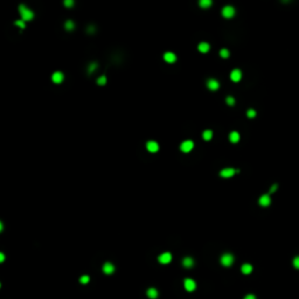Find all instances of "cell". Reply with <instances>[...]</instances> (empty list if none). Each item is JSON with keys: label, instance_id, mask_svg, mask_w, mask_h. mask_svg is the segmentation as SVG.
<instances>
[{"label": "cell", "instance_id": "6da1fadb", "mask_svg": "<svg viewBox=\"0 0 299 299\" xmlns=\"http://www.w3.org/2000/svg\"><path fill=\"white\" fill-rule=\"evenodd\" d=\"M19 12H20L21 19H22L23 21H30V20L34 18V13H33L28 7H26L25 5H20V6H19Z\"/></svg>", "mask_w": 299, "mask_h": 299}, {"label": "cell", "instance_id": "7a4b0ae2", "mask_svg": "<svg viewBox=\"0 0 299 299\" xmlns=\"http://www.w3.org/2000/svg\"><path fill=\"white\" fill-rule=\"evenodd\" d=\"M234 263V256L231 254H224L221 257V264L224 266H230Z\"/></svg>", "mask_w": 299, "mask_h": 299}, {"label": "cell", "instance_id": "3957f363", "mask_svg": "<svg viewBox=\"0 0 299 299\" xmlns=\"http://www.w3.org/2000/svg\"><path fill=\"white\" fill-rule=\"evenodd\" d=\"M193 147H194V143H193L192 140H185V141H182L181 145H180V150H181L182 152H185V153L191 152V151L193 150Z\"/></svg>", "mask_w": 299, "mask_h": 299}, {"label": "cell", "instance_id": "277c9868", "mask_svg": "<svg viewBox=\"0 0 299 299\" xmlns=\"http://www.w3.org/2000/svg\"><path fill=\"white\" fill-rule=\"evenodd\" d=\"M240 171L238 170H234L231 167H228V168H223L221 172H220V175L222 178H231L235 173H238Z\"/></svg>", "mask_w": 299, "mask_h": 299}, {"label": "cell", "instance_id": "5b68a950", "mask_svg": "<svg viewBox=\"0 0 299 299\" xmlns=\"http://www.w3.org/2000/svg\"><path fill=\"white\" fill-rule=\"evenodd\" d=\"M222 15H223L224 18H227V19L233 18V16L235 15V8H234L233 6H225V7H223V9H222Z\"/></svg>", "mask_w": 299, "mask_h": 299}, {"label": "cell", "instance_id": "8992f818", "mask_svg": "<svg viewBox=\"0 0 299 299\" xmlns=\"http://www.w3.org/2000/svg\"><path fill=\"white\" fill-rule=\"evenodd\" d=\"M258 203H259V206H262V207H269L270 206V203H271V198H270V195L269 194H263L259 200H258Z\"/></svg>", "mask_w": 299, "mask_h": 299}, {"label": "cell", "instance_id": "52a82bcc", "mask_svg": "<svg viewBox=\"0 0 299 299\" xmlns=\"http://www.w3.org/2000/svg\"><path fill=\"white\" fill-rule=\"evenodd\" d=\"M184 284H185V289H186L187 291H194L195 288H197L195 282H194L193 279H191V278H186L185 282H184Z\"/></svg>", "mask_w": 299, "mask_h": 299}, {"label": "cell", "instance_id": "ba28073f", "mask_svg": "<svg viewBox=\"0 0 299 299\" xmlns=\"http://www.w3.org/2000/svg\"><path fill=\"white\" fill-rule=\"evenodd\" d=\"M230 78H231V81H234V82L241 81V78H242V71H241L240 69H234V70L230 73Z\"/></svg>", "mask_w": 299, "mask_h": 299}, {"label": "cell", "instance_id": "9c48e42d", "mask_svg": "<svg viewBox=\"0 0 299 299\" xmlns=\"http://www.w3.org/2000/svg\"><path fill=\"white\" fill-rule=\"evenodd\" d=\"M172 261V255L170 252H164L159 256V262L161 264H168Z\"/></svg>", "mask_w": 299, "mask_h": 299}, {"label": "cell", "instance_id": "30bf717a", "mask_svg": "<svg viewBox=\"0 0 299 299\" xmlns=\"http://www.w3.org/2000/svg\"><path fill=\"white\" fill-rule=\"evenodd\" d=\"M146 148H147L150 152L156 153V152L159 150V145H158V143H157V141H154V140H150V141L146 144Z\"/></svg>", "mask_w": 299, "mask_h": 299}, {"label": "cell", "instance_id": "8fae6325", "mask_svg": "<svg viewBox=\"0 0 299 299\" xmlns=\"http://www.w3.org/2000/svg\"><path fill=\"white\" fill-rule=\"evenodd\" d=\"M52 80H53V82H54V83L59 84V83L63 82V80H64V75H63L61 71H56V73H54V74H53Z\"/></svg>", "mask_w": 299, "mask_h": 299}, {"label": "cell", "instance_id": "7c38bea8", "mask_svg": "<svg viewBox=\"0 0 299 299\" xmlns=\"http://www.w3.org/2000/svg\"><path fill=\"white\" fill-rule=\"evenodd\" d=\"M207 87H208V89H209V90L215 91V90H217V89H218L220 84H218V82H217L216 80L211 78V80H209V81L207 82Z\"/></svg>", "mask_w": 299, "mask_h": 299}, {"label": "cell", "instance_id": "4fadbf2b", "mask_svg": "<svg viewBox=\"0 0 299 299\" xmlns=\"http://www.w3.org/2000/svg\"><path fill=\"white\" fill-rule=\"evenodd\" d=\"M164 59H165V61H166V62H168V63H173V62H175V61H177V56H175V54H174V53H171V52L165 53Z\"/></svg>", "mask_w": 299, "mask_h": 299}, {"label": "cell", "instance_id": "5bb4252c", "mask_svg": "<svg viewBox=\"0 0 299 299\" xmlns=\"http://www.w3.org/2000/svg\"><path fill=\"white\" fill-rule=\"evenodd\" d=\"M103 271H104V274H106V275H111V274L115 271V266H113L111 263L106 262V263L103 265Z\"/></svg>", "mask_w": 299, "mask_h": 299}, {"label": "cell", "instance_id": "9a60e30c", "mask_svg": "<svg viewBox=\"0 0 299 299\" xmlns=\"http://www.w3.org/2000/svg\"><path fill=\"white\" fill-rule=\"evenodd\" d=\"M241 271H242L244 275H249V274H251V271H252V265H251V264L245 263V264H243V265H242Z\"/></svg>", "mask_w": 299, "mask_h": 299}, {"label": "cell", "instance_id": "2e32d148", "mask_svg": "<svg viewBox=\"0 0 299 299\" xmlns=\"http://www.w3.org/2000/svg\"><path fill=\"white\" fill-rule=\"evenodd\" d=\"M229 140L231 143H238L240 140V133L236 132V131H233L230 134H229Z\"/></svg>", "mask_w": 299, "mask_h": 299}, {"label": "cell", "instance_id": "e0dca14e", "mask_svg": "<svg viewBox=\"0 0 299 299\" xmlns=\"http://www.w3.org/2000/svg\"><path fill=\"white\" fill-rule=\"evenodd\" d=\"M198 49L201 53H207L209 50V45L207 42H201L199 45V47H198Z\"/></svg>", "mask_w": 299, "mask_h": 299}, {"label": "cell", "instance_id": "ac0fdd59", "mask_svg": "<svg viewBox=\"0 0 299 299\" xmlns=\"http://www.w3.org/2000/svg\"><path fill=\"white\" fill-rule=\"evenodd\" d=\"M182 264H184V266H186V268H192L193 264H194V261H193L191 257H186V258H184Z\"/></svg>", "mask_w": 299, "mask_h": 299}, {"label": "cell", "instance_id": "d6986e66", "mask_svg": "<svg viewBox=\"0 0 299 299\" xmlns=\"http://www.w3.org/2000/svg\"><path fill=\"white\" fill-rule=\"evenodd\" d=\"M147 297L151 299H156L158 297V291L156 289H148L147 290Z\"/></svg>", "mask_w": 299, "mask_h": 299}, {"label": "cell", "instance_id": "ffe728a7", "mask_svg": "<svg viewBox=\"0 0 299 299\" xmlns=\"http://www.w3.org/2000/svg\"><path fill=\"white\" fill-rule=\"evenodd\" d=\"M202 137H203L204 140H210V139L213 138V132H211V130H206V131H203Z\"/></svg>", "mask_w": 299, "mask_h": 299}, {"label": "cell", "instance_id": "44dd1931", "mask_svg": "<svg viewBox=\"0 0 299 299\" xmlns=\"http://www.w3.org/2000/svg\"><path fill=\"white\" fill-rule=\"evenodd\" d=\"M64 27H66L67 30H73V29L75 28V23H74L71 20H68V21L64 23Z\"/></svg>", "mask_w": 299, "mask_h": 299}, {"label": "cell", "instance_id": "7402d4cb", "mask_svg": "<svg viewBox=\"0 0 299 299\" xmlns=\"http://www.w3.org/2000/svg\"><path fill=\"white\" fill-rule=\"evenodd\" d=\"M211 5V0H200V6L202 8H208Z\"/></svg>", "mask_w": 299, "mask_h": 299}, {"label": "cell", "instance_id": "603a6c76", "mask_svg": "<svg viewBox=\"0 0 299 299\" xmlns=\"http://www.w3.org/2000/svg\"><path fill=\"white\" fill-rule=\"evenodd\" d=\"M220 55H221V57L227 59V57H229V50H228V49H221Z\"/></svg>", "mask_w": 299, "mask_h": 299}, {"label": "cell", "instance_id": "cb8c5ba5", "mask_svg": "<svg viewBox=\"0 0 299 299\" xmlns=\"http://www.w3.org/2000/svg\"><path fill=\"white\" fill-rule=\"evenodd\" d=\"M89 281H90V277H89V276H87V275H84V276H82V277L80 278V282H81L82 284H88V283H89Z\"/></svg>", "mask_w": 299, "mask_h": 299}, {"label": "cell", "instance_id": "d4e9b609", "mask_svg": "<svg viewBox=\"0 0 299 299\" xmlns=\"http://www.w3.org/2000/svg\"><path fill=\"white\" fill-rule=\"evenodd\" d=\"M15 23V26H18V27H20L21 29H23V28H26V25H25V21L23 20H18V21H15L14 22Z\"/></svg>", "mask_w": 299, "mask_h": 299}, {"label": "cell", "instance_id": "484cf974", "mask_svg": "<svg viewBox=\"0 0 299 299\" xmlns=\"http://www.w3.org/2000/svg\"><path fill=\"white\" fill-rule=\"evenodd\" d=\"M105 83H106V77H105L104 75H103V76H100V78L97 80V84H98V86H104Z\"/></svg>", "mask_w": 299, "mask_h": 299}, {"label": "cell", "instance_id": "4316f807", "mask_svg": "<svg viewBox=\"0 0 299 299\" xmlns=\"http://www.w3.org/2000/svg\"><path fill=\"white\" fill-rule=\"evenodd\" d=\"M247 116H248L249 118H254V117L256 116V111H255L254 109H249V110L247 111Z\"/></svg>", "mask_w": 299, "mask_h": 299}, {"label": "cell", "instance_id": "83f0119b", "mask_svg": "<svg viewBox=\"0 0 299 299\" xmlns=\"http://www.w3.org/2000/svg\"><path fill=\"white\" fill-rule=\"evenodd\" d=\"M225 102H227L228 105H234V104H235V98L231 97V96H228V97L225 98Z\"/></svg>", "mask_w": 299, "mask_h": 299}, {"label": "cell", "instance_id": "f1b7e54d", "mask_svg": "<svg viewBox=\"0 0 299 299\" xmlns=\"http://www.w3.org/2000/svg\"><path fill=\"white\" fill-rule=\"evenodd\" d=\"M292 264H293V266H295L296 269H298L299 270V256H297V257H295V258H293Z\"/></svg>", "mask_w": 299, "mask_h": 299}, {"label": "cell", "instance_id": "f546056e", "mask_svg": "<svg viewBox=\"0 0 299 299\" xmlns=\"http://www.w3.org/2000/svg\"><path fill=\"white\" fill-rule=\"evenodd\" d=\"M64 6L66 7H71V6H74V1L73 0H66L64 1Z\"/></svg>", "mask_w": 299, "mask_h": 299}, {"label": "cell", "instance_id": "4dcf8cb0", "mask_svg": "<svg viewBox=\"0 0 299 299\" xmlns=\"http://www.w3.org/2000/svg\"><path fill=\"white\" fill-rule=\"evenodd\" d=\"M96 68H97V64H96V63H91L90 67H89V73H93Z\"/></svg>", "mask_w": 299, "mask_h": 299}, {"label": "cell", "instance_id": "1f68e13d", "mask_svg": "<svg viewBox=\"0 0 299 299\" xmlns=\"http://www.w3.org/2000/svg\"><path fill=\"white\" fill-rule=\"evenodd\" d=\"M277 188H278V185H277V184L272 185V186H271V188H270V193H274V192H276V191H277Z\"/></svg>", "mask_w": 299, "mask_h": 299}, {"label": "cell", "instance_id": "d6a6232c", "mask_svg": "<svg viewBox=\"0 0 299 299\" xmlns=\"http://www.w3.org/2000/svg\"><path fill=\"white\" fill-rule=\"evenodd\" d=\"M244 299H256V297H255L254 295H247V296L244 297Z\"/></svg>", "mask_w": 299, "mask_h": 299}, {"label": "cell", "instance_id": "836d02e7", "mask_svg": "<svg viewBox=\"0 0 299 299\" xmlns=\"http://www.w3.org/2000/svg\"><path fill=\"white\" fill-rule=\"evenodd\" d=\"M4 261H5V255L1 252L0 254V262H4Z\"/></svg>", "mask_w": 299, "mask_h": 299}]
</instances>
